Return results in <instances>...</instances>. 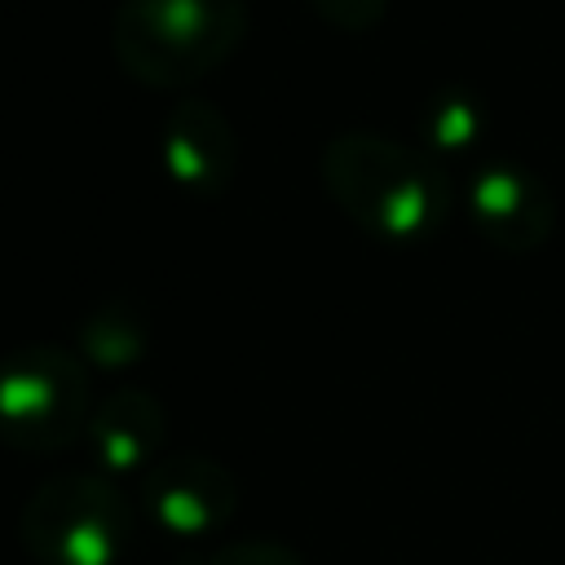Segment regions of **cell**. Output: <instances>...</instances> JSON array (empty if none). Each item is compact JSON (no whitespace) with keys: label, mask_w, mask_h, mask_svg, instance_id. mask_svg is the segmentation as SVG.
Masks as SVG:
<instances>
[{"label":"cell","mask_w":565,"mask_h":565,"mask_svg":"<svg viewBox=\"0 0 565 565\" xmlns=\"http://www.w3.org/2000/svg\"><path fill=\"white\" fill-rule=\"evenodd\" d=\"M472 216L481 221V234L499 247H534L547 234L552 207L539 185H530L516 168L490 163L472 181Z\"/></svg>","instance_id":"cell-5"},{"label":"cell","mask_w":565,"mask_h":565,"mask_svg":"<svg viewBox=\"0 0 565 565\" xmlns=\"http://www.w3.org/2000/svg\"><path fill=\"white\" fill-rule=\"evenodd\" d=\"M168 168L181 185L194 194H212L216 181L230 168V146L221 132V119L203 106H181L168 128Z\"/></svg>","instance_id":"cell-7"},{"label":"cell","mask_w":565,"mask_h":565,"mask_svg":"<svg viewBox=\"0 0 565 565\" xmlns=\"http://www.w3.org/2000/svg\"><path fill=\"white\" fill-rule=\"evenodd\" d=\"M84 419V375L53 349L13 358L0 371V428L22 446H57Z\"/></svg>","instance_id":"cell-4"},{"label":"cell","mask_w":565,"mask_h":565,"mask_svg":"<svg viewBox=\"0 0 565 565\" xmlns=\"http://www.w3.org/2000/svg\"><path fill=\"white\" fill-rule=\"evenodd\" d=\"M322 4L340 22H375V13H380V0H322Z\"/></svg>","instance_id":"cell-10"},{"label":"cell","mask_w":565,"mask_h":565,"mask_svg":"<svg viewBox=\"0 0 565 565\" xmlns=\"http://www.w3.org/2000/svg\"><path fill=\"white\" fill-rule=\"evenodd\" d=\"M141 406H146L141 397H119V402H110L106 419H97L93 446H97L106 472H132L137 459L150 450V441H154L159 428H154V424H146V428L132 424V419L141 415Z\"/></svg>","instance_id":"cell-8"},{"label":"cell","mask_w":565,"mask_h":565,"mask_svg":"<svg viewBox=\"0 0 565 565\" xmlns=\"http://www.w3.org/2000/svg\"><path fill=\"white\" fill-rule=\"evenodd\" d=\"M26 539L44 565H110L124 539L119 503L102 481L49 486L26 508Z\"/></svg>","instance_id":"cell-3"},{"label":"cell","mask_w":565,"mask_h":565,"mask_svg":"<svg viewBox=\"0 0 565 565\" xmlns=\"http://www.w3.org/2000/svg\"><path fill=\"white\" fill-rule=\"evenodd\" d=\"M225 503H230V490L221 472L199 459H177L168 468H154V477L146 481V508L177 539H194L207 525H216Z\"/></svg>","instance_id":"cell-6"},{"label":"cell","mask_w":565,"mask_h":565,"mask_svg":"<svg viewBox=\"0 0 565 565\" xmlns=\"http://www.w3.org/2000/svg\"><path fill=\"white\" fill-rule=\"evenodd\" d=\"M212 565H296V561L278 547H247V552H225Z\"/></svg>","instance_id":"cell-9"},{"label":"cell","mask_w":565,"mask_h":565,"mask_svg":"<svg viewBox=\"0 0 565 565\" xmlns=\"http://www.w3.org/2000/svg\"><path fill=\"white\" fill-rule=\"evenodd\" d=\"M243 35L238 0H128L119 62L146 84H185L216 66Z\"/></svg>","instance_id":"cell-2"},{"label":"cell","mask_w":565,"mask_h":565,"mask_svg":"<svg viewBox=\"0 0 565 565\" xmlns=\"http://www.w3.org/2000/svg\"><path fill=\"white\" fill-rule=\"evenodd\" d=\"M327 181L349 216L388 238L428 234L446 212V190L437 172L380 137H344L327 154Z\"/></svg>","instance_id":"cell-1"}]
</instances>
